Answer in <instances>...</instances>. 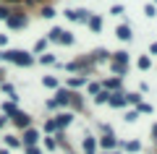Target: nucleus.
I'll use <instances>...</instances> for the list:
<instances>
[{"label":"nucleus","instance_id":"obj_11","mask_svg":"<svg viewBox=\"0 0 157 154\" xmlns=\"http://www.w3.org/2000/svg\"><path fill=\"white\" fill-rule=\"evenodd\" d=\"M42 84L50 86V89H55V86H58V78H55V76H45V78H42Z\"/></svg>","mask_w":157,"mask_h":154},{"label":"nucleus","instance_id":"obj_6","mask_svg":"<svg viewBox=\"0 0 157 154\" xmlns=\"http://www.w3.org/2000/svg\"><path fill=\"white\" fill-rule=\"evenodd\" d=\"M37 138H39V133H37V131H26V136H24V144H26V146H32V144H37Z\"/></svg>","mask_w":157,"mask_h":154},{"label":"nucleus","instance_id":"obj_23","mask_svg":"<svg viewBox=\"0 0 157 154\" xmlns=\"http://www.w3.org/2000/svg\"><path fill=\"white\" fill-rule=\"evenodd\" d=\"M0 18H8V11H6V8H0Z\"/></svg>","mask_w":157,"mask_h":154},{"label":"nucleus","instance_id":"obj_10","mask_svg":"<svg viewBox=\"0 0 157 154\" xmlns=\"http://www.w3.org/2000/svg\"><path fill=\"white\" fill-rule=\"evenodd\" d=\"M89 26H92V32H100V29H102V21H100L97 16H89Z\"/></svg>","mask_w":157,"mask_h":154},{"label":"nucleus","instance_id":"obj_15","mask_svg":"<svg viewBox=\"0 0 157 154\" xmlns=\"http://www.w3.org/2000/svg\"><path fill=\"white\" fill-rule=\"evenodd\" d=\"M58 42H63V44H71V42H73V37H71V34H68V32H63Z\"/></svg>","mask_w":157,"mask_h":154},{"label":"nucleus","instance_id":"obj_16","mask_svg":"<svg viewBox=\"0 0 157 154\" xmlns=\"http://www.w3.org/2000/svg\"><path fill=\"white\" fill-rule=\"evenodd\" d=\"M97 102H100V105H102V102H107V99H110V92H100V94H97Z\"/></svg>","mask_w":157,"mask_h":154},{"label":"nucleus","instance_id":"obj_5","mask_svg":"<svg viewBox=\"0 0 157 154\" xmlns=\"http://www.w3.org/2000/svg\"><path fill=\"white\" fill-rule=\"evenodd\" d=\"M113 107H121V105H126V97L123 94H110V99H107Z\"/></svg>","mask_w":157,"mask_h":154},{"label":"nucleus","instance_id":"obj_22","mask_svg":"<svg viewBox=\"0 0 157 154\" xmlns=\"http://www.w3.org/2000/svg\"><path fill=\"white\" fill-rule=\"evenodd\" d=\"M136 118H139V112H128V115H126V120H128V123H134Z\"/></svg>","mask_w":157,"mask_h":154},{"label":"nucleus","instance_id":"obj_7","mask_svg":"<svg viewBox=\"0 0 157 154\" xmlns=\"http://www.w3.org/2000/svg\"><path fill=\"white\" fill-rule=\"evenodd\" d=\"M52 123H55V128H63V126L71 123V115H68V112H66V115H58V120H52Z\"/></svg>","mask_w":157,"mask_h":154},{"label":"nucleus","instance_id":"obj_20","mask_svg":"<svg viewBox=\"0 0 157 154\" xmlns=\"http://www.w3.org/2000/svg\"><path fill=\"white\" fill-rule=\"evenodd\" d=\"M84 81H86L84 76H81V78H71V86H81V84H84Z\"/></svg>","mask_w":157,"mask_h":154},{"label":"nucleus","instance_id":"obj_1","mask_svg":"<svg viewBox=\"0 0 157 154\" xmlns=\"http://www.w3.org/2000/svg\"><path fill=\"white\" fill-rule=\"evenodd\" d=\"M0 58H3V60H13V63H18V66H32V63H34V58L29 55V52H24V50H11V52H0Z\"/></svg>","mask_w":157,"mask_h":154},{"label":"nucleus","instance_id":"obj_25","mask_svg":"<svg viewBox=\"0 0 157 154\" xmlns=\"http://www.w3.org/2000/svg\"><path fill=\"white\" fill-rule=\"evenodd\" d=\"M155 138H157V126H155Z\"/></svg>","mask_w":157,"mask_h":154},{"label":"nucleus","instance_id":"obj_13","mask_svg":"<svg viewBox=\"0 0 157 154\" xmlns=\"http://www.w3.org/2000/svg\"><path fill=\"white\" fill-rule=\"evenodd\" d=\"M149 66H152V60H149L147 55H144V58H139V68H141V71H147Z\"/></svg>","mask_w":157,"mask_h":154},{"label":"nucleus","instance_id":"obj_18","mask_svg":"<svg viewBox=\"0 0 157 154\" xmlns=\"http://www.w3.org/2000/svg\"><path fill=\"white\" fill-rule=\"evenodd\" d=\"M110 13H113V16H121V13H123V6H113Z\"/></svg>","mask_w":157,"mask_h":154},{"label":"nucleus","instance_id":"obj_12","mask_svg":"<svg viewBox=\"0 0 157 154\" xmlns=\"http://www.w3.org/2000/svg\"><path fill=\"white\" fill-rule=\"evenodd\" d=\"M144 16H147V18H152V16H157V11H155V6H149V3H147V6H144Z\"/></svg>","mask_w":157,"mask_h":154},{"label":"nucleus","instance_id":"obj_24","mask_svg":"<svg viewBox=\"0 0 157 154\" xmlns=\"http://www.w3.org/2000/svg\"><path fill=\"white\" fill-rule=\"evenodd\" d=\"M6 120H8V118H0V126H6Z\"/></svg>","mask_w":157,"mask_h":154},{"label":"nucleus","instance_id":"obj_8","mask_svg":"<svg viewBox=\"0 0 157 154\" xmlns=\"http://www.w3.org/2000/svg\"><path fill=\"white\" fill-rule=\"evenodd\" d=\"M94 149H97L94 138H84V152H86V154H94Z\"/></svg>","mask_w":157,"mask_h":154},{"label":"nucleus","instance_id":"obj_4","mask_svg":"<svg viewBox=\"0 0 157 154\" xmlns=\"http://www.w3.org/2000/svg\"><path fill=\"white\" fill-rule=\"evenodd\" d=\"M118 39L128 42V39H131V26H126V24H123V26H118Z\"/></svg>","mask_w":157,"mask_h":154},{"label":"nucleus","instance_id":"obj_21","mask_svg":"<svg viewBox=\"0 0 157 154\" xmlns=\"http://www.w3.org/2000/svg\"><path fill=\"white\" fill-rule=\"evenodd\" d=\"M42 16H45V18H52V16H55V11H52V8H45V11H42Z\"/></svg>","mask_w":157,"mask_h":154},{"label":"nucleus","instance_id":"obj_19","mask_svg":"<svg viewBox=\"0 0 157 154\" xmlns=\"http://www.w3.org/2000/svg\"><path fill=\"white\" fill-rule=\"evenodd\" d=\"M126 149H128V152H139V141H131V144H126Z\"/></svg>","mask_w":157,"mask_h":154},{"label":"nucleus","instance_id":"obj_3","mask_svg":"<svg viewBox=\"0 0 157 154\" xmlns=\"http://www.w3.org/2000/svg\"><path fill=\"white\" fill-rule=\"evenodd\" d=\"M8 24H11L13 29H21V26H26V18L24 16H8Z\"/></svg>","mask_w":157,"mask_h":154},{"label":"nucleus","instance_id":"obj_2","mask_svg":"<svg viewBox=\"0 0 157 154\" xmlns=\"http://www.w3.org/2000/svg\"><path fill=\"white\" fill-rule=\"evenodd\" d=\"M13 123H16V126H21V128H26L29 126V115H26V112H13Z\"/></svg>","mask_w":157,"mask_h":154},{"label":"nucleus","instance_id":"obj_9","mask_svg":"<svg viewBox=\"0 0 157 154\" xmlns=\"http://www.w3.org/2000/svg\"><path fill=\"white\" fill-rule=\"evenodd\" d=\"M100 144H102V146H105V149H113V146H115V138H113V133H107V136L102 138Z\"/></svg>","mask_w":157,"mask_h":154},{"label":"nucleus","instance_id":"obj_17","mask_svg":"<svg viewBox=\"0 0 157 154\" xmlns=\"http://www.w3.org/2000/svg\"><path fill=\"white\" fill-rule=\"evenodd\" d=\"M6 144H8V146H13V149L21 146V141H18V138H13V136H6Z\"/></svg>","mask_w":157,"mask_h":154},{"label":"nucleus","instance_id":"obj_14","mask_svg":"<svg viewBox=\"0 0 157 154\" xmlns=\"http://www.w3.org/2000/svg\"><path fill=\"white\" fill-rule=\"evenodd\" d=\"M3 110H6V115H13V112H16V105H13V102H6Z\"/></svg>","mask_w":157,"mask_h":154}]
</instances>
